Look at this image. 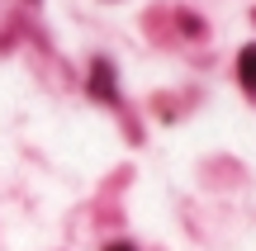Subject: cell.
Here are the masks:
<instances>
[{
    "mask_svg": "<svg viewBox=\"0 0 256 251\" xmlns=\"http://www.w3.org/2000/svg\"><path fill=\"white\" fill-rule=\"evenodd\" d=\"M238 76H242V85H247V95H256V43L242 47V57H238Z\"/></svg>",
    "mask_w": 256,
    "mask_h": 251,
    "instance_id": "cell-1",
    "label": "cell"
},
{
    "mask_svg": "<svg viewBox=\"0 0 256 251\" xmlns=\"http://www.w3.org/2000/svg\"><path fill=\"white\" fill-rule=\"evenodd\" d=\"M90 90L100 100H114V85H110V62H95V76H90Z\"/></svg>",
    "mask_w": 256,
    "mask_h": 251,
    "instance_id": "cell-2",
    "label": "cell"
},
{
    "mask_svg": "<svg viewBox=\"0 0 256 251\" xmlns=\"http://www.w3.org/2000/svg\"><path fill=\"white\" fill-rule=\"evenodd\" d=\"M104 251H133V247H128V242H110V247H104Z\"/></svg>",
    "mask_w": 256,
    "mask_h": 251,
    "instance_id": "cell-3",
    "label": "cell"
}]
</instances>
